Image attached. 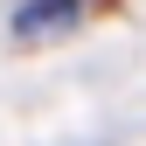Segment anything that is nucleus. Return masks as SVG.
I'll return each instance as SVG.
<instances>
[{
	"mask_svg": "<svg viewBox=\"0 0 146 146\" xmlns=\"http://www.w3.org/2000/svg\"><path fill=\"white\" fill-rule=\"evenodd\" d=\"M84 21V0H21L14 7V35L21 42H42V35H63Z\"/></svg>",
	"mask_w": 146,
	"mask_h": 146,
	"instance_id": "1",
	"label": "nucleus"
}]
</instances>
